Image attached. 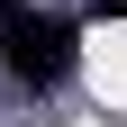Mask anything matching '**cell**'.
<instances>
[{"instance_id": "obj_1", "label": "cell", "mask_w": 127, "mask_h": 127, "mask_svg": "<svg viewBox=\"0 0 127 127\" xmlns=\"http://www.w3.org/2000/svg\"><path fill=\"white\" fill-rule=\"evenodd\" d=\"M0 64H9V82L27 91H55L73 73V27L36 0H0Z\"/></svg>"}]
</instances>
